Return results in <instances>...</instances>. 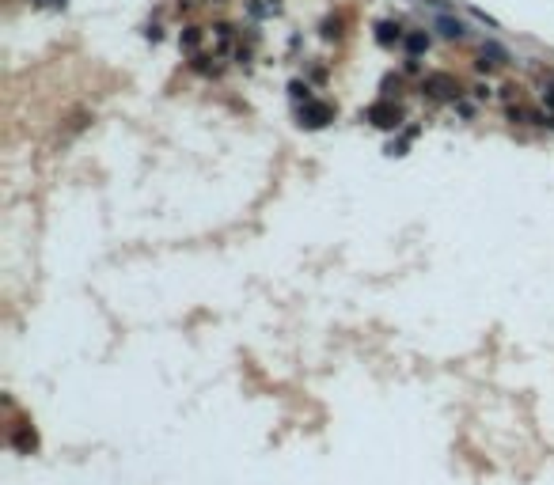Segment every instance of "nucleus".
Segmentation results:
<instances>
[{
	"label": "nucleus",
	"mask_w": 554,
	"mask_h": 485,
	"mask_svg": "<svg viewBox=\"0 0 554 485\" xmlns=\"http://www.w3.org/2000/svg\"><path fill=\"white\" fill-rule=\"evenodd\" d=\"M331 118H334V107H327V103H304L300 110V125L308 129H323Z\"/></svg>",
	"instance_id": "nucleus-1"
},
{
	"label": "nucleus",
	"mask_w": 554,
	"mask_h": 485,
	"mask_svg": "<svg viewBox=\"0 0 554 485\" xmlns=\"http://www.w3.org/2000/svg\"><path fill=\"white\" fill-rule=\"evenodd\" d=\"M406 50H410V53L429 50V38H425V35H410V38H406Z\"/></svg>",
	"instance_id": "nucleus-6"
},
{
	"label": "nucleus",
	"mask_w": 554,
	"mask_h": 485,
	"mask_svg": "<svg viewBox=\"0 0 554 485\" xmlns=\"http://www.w3.org/2000/svg\"><path fill=\"white\" fill-rule=\"evenodd\" d=\"M376 38H380L383 46L395 42V38H399V27H395V23H380V35H376Z\"/></svg>",
	"instance_id": "nucleus-5"
},
{
	"label": "nucleus",
	"mask_w": 554,
	"mask_h": 485,
	"mask_svg": "<svg viewBox=\"0 0 554 485\" xmlns=\"http://www.w3.org/2000/svg\"><path fill=\"white\" fill-rule=\"evenodd\" d=\"M437 30H440L444 38H463V23L448 19V15H440V19H437Z\"/></svg>",
	"instance_id": "nucleus-4"
},
{
	"label": "nucleus",
	"mask_w": 554,
	"mask_h": 485,
	"mask_svg": "<svg viewBox=\"0 0 554 485\" xmlns=\"http://www.w3.org/2000/svg\"><path fill=\"white\" fill-rule=\"evenodd\" d=\"M483 58H494V61H505V50H501V46H494V42H490V46H486V50H483Z\"/></svg>",
	"instance_id": "nucleus-7"
},
{
	"label": "nucleus",
	"mask_w": 554,
	"mask_h": 485,
	"mask_svg": "<svg viewBox=\"0 0 554 485\" xmlns=\"http://www.w3.org/2000/svg\"><path fill=\"white\" fill-rule=\"evenodd\" d=\"M547 103H551V107H554V87H547Z\"/></svg>",
	"instance_id": "nucleus-8"
},
{
	"label": "nucleus",
	"mask_w": 554,
	"mask_h": 485,
	"mask_svg": "<svg viewBox=\"0 0 554 485\" xmlns=\"http://www.w3.org/2000/svg\"><path fill=\"white\" fill-rule=\"evenodd\" d=\"M368 121L380 129H395L399 121H403V114H399L395 107H388V103H376V107H368Z\"/></svg>",
	"instance_id": "nucleus-2"
},
{
	"label": "nucleus",
	"mask_w": 554,
	"mask_h": 485,
	"mask_svg": "<svg viewBox=\"0 0 554 485\" xmlns=\"http://www.w3.org/2000/svg\"><path fill=\"white\" fill-rule=\"evenodd\" d=\"M425 91H433L437 99H452L460 87H456V80L452 76H444V72H433L429 80H425Z\"/></svg>",
	"instance_id": "nucleus-3"
}]
</instances>
